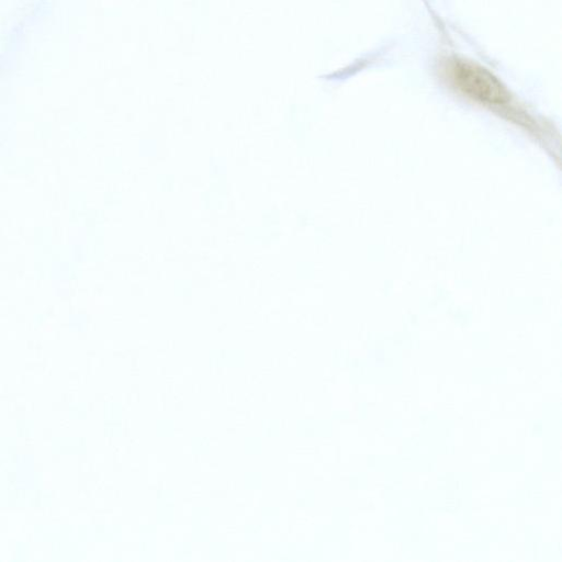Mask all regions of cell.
Segmentation results:
<instances>
[{
  "instance_id": "cell-1",
  "label": "cell",
  "mask_w": 562,
  "mask_h": 562,
  "mask_svg": "<svg viewBox=\"0 0 562 562\" xmlns=\"http://www.w3.org/2000/svg\"><path fill=\"white\" fill-rule=\"evenodd\" d=\"M446 72L453 86L467 97L488 105H504L510 100L503 83L484 67L463 59H452Z\"/></svg>"
}]
</instances>
